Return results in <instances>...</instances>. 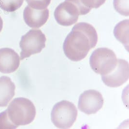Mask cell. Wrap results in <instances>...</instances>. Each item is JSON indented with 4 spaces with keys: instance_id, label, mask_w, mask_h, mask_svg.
<instances>
[{
    "instance_id": "1",
    "label": "cell",
    "mask_w": 129,
    "mask_h": 129,
    "mask_svg": "<svg viewBox=\"0 0 129 129\" xmlns=\"http://www.w3.org/2000/svg\"><path fill=\"white\" fill-rule=\"evenodd\" d=\"M98 41L97 31L91 25L86 22L76 24L67 35L63 45L66 56L71 60L79 61L84 59Z\"/></svg>"
},
{
    "instance_id": "2",
    "label": "cell",
    "mask_w": 129,
    "mask_h": 129,
    "mask_svg": "<svg viewBox=\"0 0 129 129\" xmlns=\"http://www.w3.org/2000/svg\"><path fill=\"white\" fill-rule=\"evenodd\" d=\"M6 111L10 121L17 128L31 123L36 116V108L33 102L23 97L13 100Z\"/></svg>"
},
{
    "instance_id": "3",
    "label": "cell",
    "mask_w": 129,
    "mask_h": 129,
    "mask_svg": "<svg viewBox=\"0 0 129 129\" xmlns=\"http://www.w3.org/2000/svg\"><path fill=\"white\" fill-rule=\"evenodd\" d=\"M91 10L84 6L80 0H65L56 8L54 17L59 25L70 26L76 23L79 15H86Z\"/></svg>"
},
{
    "instance_id": "4",
    "label": "cell",
    "mask_w": 129,
    "mask_h": 129,
    "mask_svg": "<svg viewBox=\"0 0 129 129\" xmlns=\"http://www.w3.org/2000/svg\"><path fill=\"white\" fill-rule=\"evenodd\" d=\"M77 110L70 102L63 100L53 106L51 114V121L59 129H69L76 120Z\"/></svg>"
},
{
    "instance_id": "5",
    "label": "cell",
    "mask_w": 129,
    "mask_h": 129,
    "mask_svg": "<svg viewBox=\"0 0 129 129\" xmlns=\"http://www.w3.org/2000/svg\"><path fill=\"white\" fill-rule=\"evenodd\" d=\"M117 59L115 53L108 48H99L94 50L89 59V64L95 73L105 76L116 68Z\"/></svg>"
},
{
    "instance_id": "6",
    "label": "cell",
    "mask_w": 129,
    "mask_h": 129,
    "mask_svg": "<svg viewBox=\"0 0 129 129\" xmlns=\"http://www.w3.org/2000/svg\"><path fill=\"white\" fill-rule=\"evenodd\" d=\"M46 37L40 29H30L22 36L19 43L21 49L20 60L29 58L31 55L40 53L46 47Z\"/></svg>"
},
{
    "instance_id": "7",
    "label": "cell",
    "mask_w": 129,
    "mask_h": 129,
    "mask_svg": "<svg viewBox=\"0 0 129 129\" xmlns=\"http://www.w3.org/2000/svg\"><path fill=\"white\" fill-rule=\"evenodd\" d=\"M104 103L103 96L100 92L94 89H89L80 95L78 107L86 114H94L102 108Z\"/></svg>"
},
{
    "instance_id": "8",
    "label": "cell",
    "mask_w": 129,
    "mask_h": 129,
    "mask_svg": "<svg viewBox=\"0 0 129 129\" xmlns=\"http://www.w3.org/2000/svg\"><path fill=\"white\" fill-rule=\"evenodd\" d=\"M129 77L128 62L122 59H117L116 68L108 75L102 76V79L107 86L116 88L122 85L127 81Z\"/></svg>"
},
{
    "instance_id": "9",
    "label": "cell",
    "mask_w": 129,
    "mask_h": 129,
    "mask_svg": "<svg viewBox=\"0 0 129 129\" xmlns=\"http://www.w3.org/2000/svg\"><path fill=\"white\" fill-rule=\"evenodd\" d=\"M20 58L18 53L10 48L0 49V72L10 74L18 69Z\"/></svg>"
},
{
    "instance_id": "10",
    "label": "cell",
    "mask_w": 129,
    "mask_h": 129,
    "mask_svg": "<svg viewBox=\"0 0 129 129\" xmlns=\"http://www.w3.org/2000/svg\"><path fill=\"white\" fill-rule=\"evenodd\" d=\"M49 15V10L47 8L36 10L28 6L24 10V20L29 27L39 28L47 22Z\"/></svg>"
},
{
    "instance_id": "11",
    "label": "cell",
    "mask_w": 129,
    "mask_h": 129,
    "mask_svg": "<svg viewBox=\"0 0 129 129\" xmlns=\"http://www.w3.org/2000/svg\"><path fill=\"white\" fill-rule=\"evenodd\" d=\"M16 86L8 76L0 77V107H6L15 94Z\"/></svg>"
},
{
    "instance_id": "12",
    "label": "cell",
    "mask_w": 129,
    "mask_h": 129,
    "mask_svg": "<svg viewBox=\"0 0 129 129\" xmlns=\"http://www.w3.org/2000/svg\"><path fill=\"white\" fill-rule=\"evenodd\" d=\"M129 21L124 20L117 24L115 27L114 34L118 41L122 43L127 50L129 47Z\"/></svg>"
},
{
    "instance_id": "13",
    "label": "cell",
    "mask_w": 129,
    "mask_h": 129,
    "mask_svg": "<svg viewBox=\"0 0 129 129\" xmlns=\"http://www.w3.org/2000/svg\"><path fill=\"white\" fill-rule=\"evenodd\" d=\"M24 0H0V8L4 11L15 12L22 6Z\"/></svg>"
},
{
    "instance_id": "14",
    "label": "cell",
    "mask_w": 129,
    "mask_h": 129,
    "mask_svg": "<svg viewBox=\"0 0 129 129\" xmlns=\"http://www.w3.org/2000/svg\"><path fill=\"white\" fill-rule=\"evenodd\" d=\"M113 6L115 10L120 15L129 16V0H114Z\"/></svg>"
},
{
    "instance_id": "15",
    "label": "cell",
    "mask_w": 129,
    "mask_h": 129,
    "mask_svg": "<svg viewBox=\"0 0 129 129\" xmlns=\"http://www.w3.org/2000/svg\"><path fill=\"white\" fill-rule=\"evenodd\" d=\"M28 6L36 10H43L47 8L51 0H26Z\"/></svg>"
},
{
    "instance_id": "16",
    "label": "cell",
    "mask_w": 129,
    "mask_h": 129,
    "mask_svg": "<svg viewBox=\"0 0 129 129\" xmlns=\"http://www.w3.org/2000/svg\"><path fill=\"white\" fill-rule=\"evenodd\" d=\"M15 126L10 121L7 115L6 110L0 113V129H16Z\"/></svg>"
},
{
    "instance_id": "17",
    "label": "cell",
    "mask_w": 129,
    "mask_h": 129,
    "mask_svg": "<svg viewBox=\"0 0 129 129\" xmlns=\"http://www.w3.org/2000/svg\"><path fill=\"white\" fill-rule=\"evenodd\" d=\"M84 6L88 8H98L106 2V0H80Z\"/></svg>"
},
{
    "instance_id": "18",
    "label": "cell",
    "mask_w": 129,
    "mask_h": 129,
    "mask_svg": "<svg viewBox=\"0 0 129 129\" xmlns=\"http://www.w3.org/2000/svg\"><path fill=\"white\" fill-rule=\"evenodd\" d=\"M3 21L1 17L0 16V33L3 29Z\"/></svg>"
}]
</instances>
